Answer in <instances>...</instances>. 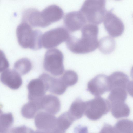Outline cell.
Segmentation results:
<instances>
[{
    "mask_svg": "<svg viewBox=\"0 0 133 133\" xmlns=\"http://www.w3.org/2000/svg\"><path fill=\"white\" fill-rule=\"evenodd\" d=\"M79 38L70 35L66 41L68 49L76 54H83L95 51L98 46L99 28L97 25L89 23L81 28Z\"/></svg>",
    "mask_w": 133,
    "mask_h": 133,
    "instance_id": "obj_1",
    "label": "cell"
},
{
    "mask_svg": "<svg viewBox=\"0 0 133 133\" xmlns=\"http://www.w3.org/2000/svg\"><path fill=\"white\" fill-rule=\"evenodd\" d=\"M16 33L18 43L22 48L36 50L42 47V32L38 30H33L27 22L22 21L17 27Z\"/></svg>",
    "mask_w": 133,
    "mask_h": 133,
    "instance_id": "obj_2",
    "label": "cell"
},
{
    "mask_svg": "<svg viewBox=\"0 0 133 133\" xmlns=\"http://www.w3.org/2000/svg\"><path fill=\"white\" fill-rule=\"evenodd\" d=\"M105 0H85L79 11L83 15L87 22L98 25L103 22L107 11Z\"/></svg>",
    "mask_w": 133,
    "mask_h": 133,
    "instance_id": "obj_3",
    "label": "cell"
},
{
    "mask_svg": "<svg viewBox=\"0 0 133 133\" xmlns=\"http://www.w3.org/2000/svg\"><path fill=\"white\" fill-rule=\"evenodd\" d=\"M64 56L59 50L52 48L47 50L44 57L43 67L46 71L56 76L62 75L64 71Z\"/></svg>",
    "mask_w": 133,
    "mask_h": 133,
    "instance_id": "obj_4",
    "label": "cell"
},
{
    "mask_svg": "<svg viewBox=\"0 0 133 133\" xmlns=\"http://www.w3.org/2000/svg\"><path fill=\"white\" fill-rule=\"evenodd\" d=\"M85 114L89 119L93 121L100 119L110 110V105L108 100L96 96L85 102Z\"/></svg>",
    "mask_w": 133,
    "mask_h": 133,
    "instance_id": "obj_5",
    "label": "cell"
},
{
    "mask_svg": "<svg viewBox=\"0 0 133 133\" xmlns=\"http://www.w3.org/2000/svg\"><path fill=\"white\" fill-rule=\"evenodd\" d=\"M70 32L65 28L58 27L42 34L41 38L42 47L49 49L56 47L66 41L70 36Z\"/></svg>",
    "mask_w": 133,
    "mask_h": 133,
    "instance_id": "obj_6",
    "label": "cell"
},
{
    "mask_svg": "<svg viewBox=\"0 0 133 133\" xmlns=\"http://www.w3.org/2000/svg\"><path fill=\"white\" fill-rule=\"evenodd\" d=\"M34 123L38 132L58 133L57 118L53 114L39 112L35 116Z\"/></svg>",
    "mask_w": 133,
    "mask_h": 133,
    "instance_id": "obj_7",
    "label": "cell"
},
{
    "mask_svg": "<svg viewBox=\"0 0 133 133\" xmlns=\"http://www.w3.org/2000/svg\"><path fill=\"white\" fill-rule=\"evenodd\" d=\"M112 9L107 11L103 22L104 28L111 37L121 36L124 30V24L122 20L112 12Z\"/></svg>",
    "mask_w": 133,
    "mask_h": 133,
    "instance_id": "obj_8",
    "label": "cell"
},
{
    "mask_svg": "<svg viewBox=\"0 0 133 133\" xmlns=\"http://www.w3.org/2000/svg\"><path fill=\"white\" fill-rule=\"evenodd\" d=\"M87 90L96 96L109 91L108 76L104 74L96 76L88 82Z\"/></svg>",
    "mask_w": 133,
    "mask_h": 133,
    "instance_id": "obj_9",
    "label": "cell"
},
{
    "mask_svg": "<svg viewBox=\"0 0 133 133\" xmlns=\"http://www.w3.org/2000/svg\"><path fill=\"white\" fill-rule=\"evenodd\" d=\"M87 21L79 11H74L66 13L64 18L65 28L70 33L79 30L85 24Z\"/></svg>",
    "mask_w": 133,
    "mask_h": 133,
    "instance_id": "obj_10",
    "label": "cell"
},
{
    "mask_svg": "<svg viewBox=\"0 0 133 133\" xmlns=\"http://www.w3.org/2000/svg\"><path fill=\"white\" fill-rule=\"evenodd\" d=\"M44 83L47 90L58 95L63 94L68 86L65 84L61 77L55 78L49 74L43 73L39 77Z\"/></svg>",
    "mask_w": 133,
    "mask_h": 133,
    "instance_id": "obj_11",
    "label": "cell"
},
{
    "mask_svg": "<svg viewBox=\"0 0 133 133\" xmlns=\"http://www.w3.org/2000/svg\"><path fill=\"white\" fill-rule=\"evenodd\" d=\"M29 101L39 102L47 91L43 81L40 78L33 79L27 86Z\"/></svg>",
    "mask_w": 133,
    "mask_h": 133,
    "instance_id": "obj_12",
    "label": "cell"
},
{
    "mask_svg": "<svg viewBox=\"0 0 133 133\" xmlns=\"http://www.w3.org/2000/svg\"><path fill=\"white\" fill-rule=\"evenodd\" d=\"M42 18L46 27L52 23L57 22L63 17L64 13L62 9L56 5L49 6L41 12Z\"/></svg>",
    "mask_w": 133,
    "mask_h": 133,
    "instance_id": "obj_13",
    "label": "cell"
},
{
    "mask_svg": "<svg viewBox=\"0 0 133 133\" xmlns=\"http://www.w3.org/2000/svg\"><path fill=\"white\" fill-rule=\"evenodd\" d=\"M0 79L3 84L13 90L18 89L22 83L20 74L14 69H8L1 72Z\"/></svg>",
    "mask_w": 133,
    "mask_h": 133,
    "instance_id": "obj_14",
    "label": "cell"
},
{
    "mask_svg": "<svg viewBox=\"0 0 133 133\" xmlns=\"http://www.w3.org/2000/svg\"><path fill=\"white\" fill-rule=\"evenodd\" d=\"M39 103L40 110L53 115L57 113L60 110V100L53 95H45L39 101Z\"/></svg>",
    "mask_w": 133,
    "mask_h": 133,
    "instance_id": "obj_15",
    "label": "cell"
},
{
    "mask_svg": "<svg viewBox=\"0 0 133 133\" xmlns=\"http://www.w3.org/2000/svg\"><path fill=\"white\" fill-rule=\"evenodd\" d=\"M108 78L110 91L116 88H123L127 89L129 82L128 76L125 73L121 71L115 72L109 76Z\"/></svg>",
    "mask_w": 133,
    "mask_h": 133,
    "instance_id": "obj_16",
    "label": "cell"
},
{
    "mask_svg": "<svg viewBox=\"0 0 133 133\" xmlns=\"http://www.w3.org/2000/svg\"><path fill=\"white\" fill-rule=\"evenodd\" d=\"M110 103L111 113L115 118L118 119L129 116L130 109L125 102L118 101Z\"/></svg>",
    "mask_w": 133,
    "mask_h": 133,
    "instance_id": "obj_17",
    "label": "cell"
},
{
    "mask_svg": "<svg viewBox=\"0 0 133 133\" xmlns=\"http://www.w3.org/2000/svg\"><path fill=\"white\" fill-rule=\"evenodd\" d=\"M85 108V102L80 98H78L72 103L68 112L74 121L81 118L83 116Z\"/></svg>",
    "mask_w": 133,
    "mask_h": 133,
    "instance_id": "obj_18",
    "label": "cell"
},
{
    "mask_svg": "<svg viewBox=\"0 0 133 133\" xmlns=\"http://www.w3.org/2000/svg\"><path fill=\"white\" fill-rule=\"evenodd\" d=\"M40 110L39 102L29 101L23 106L21 112L23 117L31 119L34 118L36 113Z\"/></svg>",
    "mask_w": 133,
    "mask_h": 133,
    "instance_id": "obj_19",
    "label": "cell"
},
{
    "mask_svg": "<svg viewBox=\"0 0 133 133\" xmlns=\"http://www.w3.org/2000/svg\"><path fill=\"white\" fill-rule=\"evenodd\" d=\"M116 42L114 39L109 36L101 38L98 43V47L100 51L105 54L111 53L114 50Z\"/></svg>",
    "mask_w": 133,
    "mask_h": 133,
    "instance_id": "obj_20",
    "label": "cell"
},
{
    "mask_svg": "<svg viewBox=\"0 0 133 133\" xmlns=\"http://www.w3.org/2000/svg\"><path fill=\"white\" fill-rule=\"evenodd\" d=\"M74 121L68 112L61 114L57 118L58 133L65 132Z\"/></svg>",
    "mask_w": 133,
    "mask_h": 133,
    "instance_id": "obj_21",
    "label": "cell"
},
{
    "mask_svg": "<svg viewBox=\"0 0 133 133\" xmlns=\"http://www.w3.org/2000/svg\"><path fill=\"white\" fill-rule=\"evenodd\" d=\"M113 128L115 133H133V121L119 120L116 123Z\"/></svg>",
    "mask_w": 133,
    "mask_h": 133,
    "instance_id": "obj_22",
    "label": "cell"
},
{
    "mask_svg": "<svg viewBox=\"0 0 133 133\" xmlns=\"http://www.w3.org/2000/svg\"><path fill=\"white\" fill-rule=\"evenodd\" d=\"M32 64L28 59L24 58L16 61L14 66V70L21 75H24L29 72L31 69Z\"/></svg>",
    "mask_w": 133,
    "mask_h": 133,
    "instance_id": "obj_23",
    "label": "cell"
},
{
    "mask_svg": "<svg viewBox=\"0 0 133 133\" xmlns=\"http://www.w3.org/2000/svg\"><path fill=\"white\" fill-rule=\"evenodd\" d=\"M126 89L116 88L110 91L107 98L110 102L116 101L125 102L127 97V93Z\"/></svg>",
    "mask_w": 133,
    "mask_h": 133,
    "instance_id": "obj_24",
    "label": "cell"
},
{
    "mask_svg": "<svg viewBox=\"0 0 133 133\" xmlns=\"http://www.w3.org/2000/svg\"><path fill=\"white\" fill-rule=\"evenodd\" d=\"M0 133H5L8 131L14 122V118L11 113L0 114Z\"/></svg>",
    "mask_w": 133,
    "mask_h": 133,
    "instance_id": "obj_25",
    "label": "cell"
},
{
    "mask_svg": "<svg viewBox=\"0 0 133 133\" xmlns=\"http://www.w3.org/2000/svg\"><path fill=\"white\" fill-rule=\"evenodd\" d=\"M61 77L68 87L74 85L77 82L78 79L77 73L71 70H66L63 73Z\"/></svg>",
    "mask_w": 133,
    "mask_h": 133,
    "instance_id": "obj_26",
    "label": "cell"
},
{
    "mask_svg": "<svg viewBox=\"0 0 133 133\" xmlns=\"http://www.w3.org/2000/svg\"><path fill=\"white\" fill-rule=\"evenodd\" d=\"M1 65L0 72L8 69L9 66V63L6 58L4 53L1 51Z\"/></svg>",
    "mask_w": 133,
    "mask_h": 133,
    "instance_id": "obj_27",
    "label": "cell"
},
{
    "mask_svg": "<svg viewBox=\"0 0 133 133\" xmlns=\"http://www.w3.org/2000/svg\"><path fill=\"white\" fill-rule=\"evenodd\" d=\"M127 90L129 95L133 97V80L129 82L127 87Z\"/></svg>",
    "mask_w": 133,
    "mask_h": 133,
    "instance_id": "obj_28",
    "label": "cell"
},
{
    "mask_svg": "<svg viewBox=\"0 0 133 133\" xmlns=\"http://www.w3.org/2000/svg\"><path fill=\"white\" fill-rule=\"evenodd\" d=\"M12 131V132L13 131H14L13 132H14L15 131H33L32 130L30 129H29L28 128H27L24 126H23L20 127H17L14 128L13 129H12L11 130Z\"/></svg>",
    "mask_w": 133,
    "mask_h": 133,
    "instance_id": "obj_29",
    "label": "cell"
},
{
    "mask_svg": "<svg viewBox=\"0 0 133 133\" xmlns=\"http://www.w3.org/2000/svg\"><path fill=\"white\" fill-rule=\"evenodd\" d=\"M130 74L131 76L133 79V66L132 67L131 70Z\"/></svg>",
    "mask_w": 133,
    "mask_h": 133,
    "instance_id": "obj_30",
    "label": "cell"
},
{
    "mask_svg": "<svg viewBox=\"0 0 133 133\" xmlns=\"http://www.w3.org/2000/svg\"><path fill=\"white\" fill-rule=\"evenodd\" d=\"M116 0V1H119V0Z\"/></svg>",
    "mask_w": 133,
    "mask_h": 133,
    "instance_id": "obj_31",
    "label": "cell"
}]
</instances>
